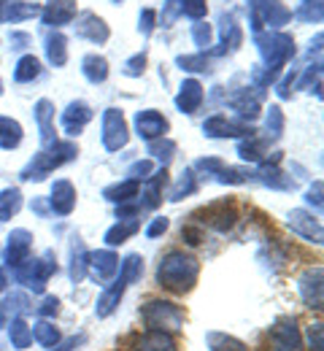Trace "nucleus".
<instances>
[{
  "label": "nucleus",
  "instance_id": "ea45409f",
  "mask_svg": "<svg viewBox=\"0 0 324 351\" xmlns=\"http://www.w3.org/2000/svg\"><path fill=\"white\" fill-rule=\"evenodd\" d=\"M182 14L203 16L205 14V0H182Z\"/></svg>",
  "mask_w": 324,
  "mask_h": 351
},
{
  "label": "nucleus",
  "instance_id": "f3484780",
  "mask_svg": "<svg viewBox=\"0 0 324 351\" xmlns=\"http://www.w3.org/2000/svg\"><path fill=\"white\" fill-rule=\"evenodd\" d=\"M125 289H127V284L122 281V278H116L108 289H103V295L97 298V306H95V313L100 316V319H105V316H111L116 306H119V300H122V295H125Z\"/></svg>",
  "mask_w": 324,
  "mask_h": 351
},
{
  "label": "nucleus",
  "instance_id": "e433bc0d",
  "mask_svg": "<svg viewBox=\"0 0 324 351\" xmlns=\"http://www.w3.org/2000/svg\"><path fill=\"white\" fill-rule=\"evenodd\" d=\"M84 276H87V252L82 243H76L73 260H71V278H73V284H79Z\"/></svg>",
  "mask_w": 324,
  "mask_h": 351
},
{
  "label": "nucleus",
  "instance_id": "f03ea898",
  "mask_svg": "<svg viewBox=\"0 0 324 351\" xmlns=\"http://www.w3.org/2000/svg\"><path fill=\"white\" fill-rule=\"evenodd\" d=\"M76 154H79V149H76L73 143H68V141H57L54 146H49V152H41V154L22 171V178H25V181H41V178L51 173L54 168L71 162Z\"/></svg>",
  "mask_w": 324,
  "mask_h": 351
},
{
  "label": "nucleus",
  "instance_id": "37998d69",
  "mask_svg": "<svg viewBox=\"0 0 324 351\" xmlns=\"http://www.w3.org/2000/svg\"><path fill=\"white\" fill-rule=\"evenodd\" d=\"M192 36H195L197 46H208V41H211V27L208 25H195L192 27Z\"/></svg>",
  "mask_w": 324,
  "mask_h": 351
},
{
  "label": "nucleus",
  "instance_id": "6e6552de",
  "mask_svg": "<svg viewBox=\"0 0 324 351\" xmlns=\"http://www.w3.org/2000/svg\"><path fill=\"white\" fill-rule=\"evenodd\" d=\"M303 303L314 311H322V267H308L297 281Z\"/></svg>",
  "mask_w": 324,
  "mask_h": 351
},
{
  "label": "nucleus",
  "instance_id": "5701e85b",
  "mask_svg": "<svg viewBox=\"0 0 324 351\" xmlns=\"http://www.w3.org/2000/svg\"><path fill=\"white\" fill-rule=\"evenodd\" d=\"M238 154H240L243 160H249V162H260V160L268 154V141H265V138H257V135L251 132L246 141L238 143Z\"/></svg>",
  "mask_w": 324,
  "mask_h": 351
},
{
  "label": "nucleus",
  "instance_id": "09e8293b",
  "mask_svg": "<svg viewBox=\"0 0 324 351\" xmlns=\"http://www.w3.org/2000/svg\"><path fill=\"white\" fill-rule=\"evenodd\" d=\"M308 203H314L316 208H322V181H316V186L308 192V197H306Z\"/></svg>",
  "mask_w": 324,
  "mask_h": 351
},
{
  "label": "nucleus",
  "instance_id": "c9c22d12",
  "mask_svg": "<svg viewBox=\"0 0 324 351\" xmlns=\"http://www.w3.org/2000/svg\"><path fill=\"white\" fill-rule=\"evenodd\" d=\"M47 54H49V62L51 65H65V60H68V49H65V38L62 36H54V38H49L47 41Z\"/></svg>",
  "mask_w": 324,
  "mask_h": 351
},
{
  "label": "nucleus",
  "instance_id": "b1692460",
  "mask_svg": "<svg viewBox=\"0 0 324 351\" xmlns=\"http://www.w3.org/2000/svg\"><path fill=\"white\" fill-rule=\"evenodd\" d=\"M138 230H140L138 219H119V224H114V227L105 232V243H108V246H119V243H125L130 235H136Z\"/></svg>",
  "mask_w": 324,
  "mask_h": 351
},
{
  "label": "nucleus",
  "instance_id": "393cba45",
  "mask_svg": "<svg viewBox=\"0 0 324 351\" xmlns=\"http://www.w3.org/2000/svg\"><path fill=\"white\" fill-rule=\"evenodd\" d=\"M22 141V128L11 117H0V149H16Z\"/></svg>",
  "mask_w": 324,
  "mask_h": 351
},
{
  "label": "nucleus",
  "instance_id": "a211bd4d",
  "mask_svg": "<svg viewBox=\"0 0 324 351\" xmlns=\"http://www.w3.org/2000/svg\"><path fill=\"white\" fill-rule=\"evenodd\" d=\"M36 119H38V128H41V143L44 146H54L57 143V132H54V125H51V119H54V106L49 103V100H38L36 103Z\"/></svg>",
  "mask_w": 324,
  "mask_h": 351
},
{
  "label": "nucleus",
  "instance_id": "6ab92c4d",
  "mask_svg": "<svg viewBox=\"0 0 324 351\" xmlns=\"http://www.w3.org/2000/svg\"><path fill=\"white\" fill-rule=\"evenodd\" d=\"M200 103H203V87H200L195 79L184 82L179 97H176V106H179L184 114H195V111L200 108Z\"/></svg>",
  "mask_w": 324,
  "mask_h": 351
},
{
  "label": "nucleus",
  "instance_id": "423d86ee",
  "mask_svg": "<svg viewBox=\"0 0 324 351\" xmlns=\"http://www.w3.org/2000/svg\"><path fill=\"white\" fill-rule=\"evenodd\" d=\"M125 143H127V125H125V117H122V111L108 108V111L103 114V146H105L108 152H119Z\"/></svg>",
  "mask_w": 324,
  "mask_h": 351
},
{
  "label": "nucleus",
  "instance_id": "a878e982",
  "mask_svg": "<svg viewBox=\"0 0 324 351\" xmlns=\"http://www.w3.org/2000/svg\"><path fill=\"white\" fill-rule=\"evenodd\" d=\"M30 330H33V341H38V343L47 346V349H51L54 343H60V330H57L51 322H47V319L36 322Z\"/></svg>",
  "mask_w": 324,
  "mask_h": 351
},
{
  "label": "nucleus",
  "instance_id": "0eeeda50",
  "mask_svg": "<svg viewBox=\"0 0 324 351\" xmlns=\"http://www.w3.org/2000/svg\"><path fill=\"white\" fill-rule=\"evenodd\" d=\"M87 270H90V276H92L97 284L105 287L119 273V257L114 252H108V249L92 252V254H87Z\"/></svg>",
  "mask_w": 324,
  "mask_h": 351
},
{
  "label": "nucleus",
  "instance_id": "4468645a",
  "mask_svg": "<svg viewBox=\"0 0 324 351\" xmlns=\"http://www.w3.org/2000/svg\"><path fill=\"white\" fill-rule=\"evenodd\" d=\"M73 206H76V189H73V184L65 181V178L54 181V186H51V211L68 217L73 211Z\"/></svg>",
  "mask_w": 324,
  "mask_h": 351
},
{
  "label": "nucleus",
  "instance_id": "4be33fe9",
  "mask_svg": "<svg viewBox=\"0 0 324 351\" xmlns=\"http://www.w3.org/2000/svg\"><path fill=\"white\" fill-rule=\"evenodd\" d=\"M79 36H84V38H90V41H97V44H103L105 38H108V27L103 25V19H97L95 14H82V25H79Z\"/></svg>",
  "mask_w": 324,
  "mask_h": 351
},
{
  "label": "nucleus",
  "instance_id": "473e14b6",
  "mask_svg": "<svg viewBox=\"0 0 324 351\" xmlns=\"http://www.w3.org/2000/svg\"><path fill=\"white\" fill-rule=\"evenodd\" d=\"M41 76V62L36 60V57H22L19 62H16V71H14V79L16 82H33V79H38Z\"/></svg>",
  "mask_w": 324,
  "mask_h": 351
},
{
  "label": "nucleus",
  "instance_id": "c85d7f7f",
  "mask_svg": "<svg viewBox=\"0 0 324 351\" xmlns=\"http://www.w3.org/2000/svg\"><path fill=\"white\" fill-rule=\"evenodd\" d=\"M140 189L138 181H133V178H127V181H122V184H114V186H108L103 195L108 197V200H114V203H125V200H130V197H136Z\"/></svg>",
  "mask_w": 324,
  "mask_h": 351
},
{
  "label": "nucleus",
  "instance_id": "20e7f679",
  "mask_svg": "<svg viewBox=\"0 0 324 351\" xmlns=\"http://www.w3.org/2000/svg\"><path fill=\"white\" fill-rule=\"evenodd\" d=\"M51 273H57V263L51 254H44V260H25L22 265L14 267V278L19 284H25L27 289L33 292H44L47 289V281L51 278Z\"/></svg>",
  "mask_w": 324,
  "mask_h": 351
},
{
  "label": "nucleus",
  "instance_id": "7ed1b4c3",
  "mask_svg": "<svg viewBox=\"0 0 324 351\" xmlns=\"http://www.w3.org/2000/svg\"><path fill=\"white\" fill-rule=\"evenodd\" d=\"M140 319L149 330H165V332H176L184 324V311L176 303L168 300H151L140 308Z\"/></svg>",
  "mask_w": 324,
  "mask_h": 351
},
{
  "label": "nucleus",
  "instance_id": "cd10ccee",
  "mask_svg": "<svg viewBox=\"0 0 324 351\" xmlns=\"http://www.w3.org/2000/svg\"><path fill=\"white\" fill-rule=\"evenodd\" d=\"M230 106L240 117H249V119H254V117L260 114V97H257V95H249V89L240 92L238 97H232Z\"/></svg>",
  "mask_w": 324,
  "mask_h": 351
},
{
  "label": "nucleus",
  "instance_id": "412c9836",
  "mask_svg": "<svg viewBox=\"0 0 324 351\" xmlns=\"http://www.w3.org/2000/svg\"><path fill=\"white\" fill-rule=\"evenodd\" d=\"M8 341L14 349H27L33 343V330L22 316H14L8 324Z\"/></svg>",
  "mask_w": 324,
  "mask_h": 351
},
{
  "label": "nucleus",
  "instance_id": "c03bdc74",
  "mask_svg": "<svg viewBox=\"0 0 324 351\" xmlns=\"http://www.w3.org/2000/svg\"><path fill=\"white\" fill-rule=\"evenodd\" d=\"M143 65H146V54H138V57H133V60L125 65V73H127V76H140V73H143Z\"/></svg>",
  "mask_w": 324,
  "mask_h": 351
},
{
  "label": "nucleus",
  "instance_id": "58836bf2",
  "mask_svg": "<svg viewBox=\"0 0 324 351\" xmlns=\"http://www.w3.org/2000/svg\"><path fill=\"white\" fill-rule=\"evenodd\" d=\"M281 130H284V117H281V111L273 106V108H271V114H268V132H271L273 138H278Z\"/></svg>",
  "mask_w": 324,
  "mask_h": 351
},
{
  "label": "nucleus",
  "instance_id": "aec40b11",
  "mask_svg": "<svg viewBox=\"0 0 324 351\" xmlns=\"http://www.w3.org/2000/svg\"><path fill=\"white\" fill-rule=\"evenodd\" d=\"M38 11H41L38 5L19 3V0H3L0 3V19H5V22H22L27 16H36Z\"/></svg>",
  "mask_w": 324,
  "mask_h": 351
},
{
  "label": "nucleus",
  "instance_id": "72a5a7b5",
  "mask_svg": "<svg viewBox=\"0 0 324 351\" xmlns=\"http://www.w3.org/2000/svg\"><path fill=\"white\" fill-rule=\"evenodd\" d=\"M260 176H262V181H265L268 186H273V189H292V186H295V178L286 173H281L276 165H273V168L265 165V168L260 171Z\"/></svg>",
  "mask_w": 324,
  "mask_h": 351
},
{
  "label": "nucleus",
  "instance_id": "f257e3e1",
  "mask_svg": "<svg viewBox=\"0 0 324 351\" xmlns=\"http://www.w3.org/2000/svg\"><path fill=\"white\" fill-rule=\"evenodd\" d=\"M197 273H200V265L195 257H189L184 252H171L157 267V281H160V287L184 295L195 287Z\"/></svg>",
  "mask_w": 324,
  "mask_h": 351
},
{
  "label": "nucleus",
  "instance_id": "2eb2a0df",
  "mask_svg": "<svg viewBox=\"0 0 324 351\" xmlns=\"http://www.w3.org/2000/svg\"><path fill=\"white\" fill-rule=\"evenodd\" d=\"M76 14V0H49V5L44 8V22L49 27H60L68 25Z\"/></svg>",
  "mask_w": 324,
  "mask_h": 351
},
{
  "label": "nucleus",
  "instance_id": "ddd939ff",
  "mask_svg": "<svg viewBox=\"0 0 324 351\" xmlns=\"http://www.w3.org/2000/svg\"><path fill=\"white\" fill-rule=\"evenodd\" d=\"M62 130L68 135H79L90 122H92V108L87 103H71L65 111H62Z\"/></svg>",
  "mask_w": 324,
  "mask_h": 351
},
{
  "label": "nucleus",
  "instance_id": "9b49d317",
  "mask_svg": "<svg viewBox=\"0 0 324 351\" xmlns=\"http://www.w3.org/2000/svg\"><path fill=\"white\" fill-rule=\"evenodd\" d=\"M30 249H33V235L27 230H14L8 238V246H5V265L8 267L22 265L30 257Z\"/></svg>",
  "mask_w": 324,
  "mask_h": 351
},
{
  "label": "nucleus",
  "instance_id": "bb28decb",
  "mask_svg": "<svg viewBox=\"0 0 324 351\" xmlns=\"http://www.w3.org/2000/svg\"><path fill=\"white\" fill-rule=\"evenodd\" d=\"M84 68V76L92 82V84H100V82H105V76H108V62L103 60V57H97V54H90V57H84V62H82Z\"/></svg>",
  "mask_w": 324,
  "mask_h": 351
},
{
  "label": "nucleus",
  "instance_id": "f8f14e48",
  "mask_svg": "<svg viewBox=\"0 0 324 351\" xmlns=\"http://www.w3.org/2000/svg\"><path fill=\"white\" fill-rule=\"evenodd\" d=\"M289 227L292 232H297L300 238L311 241V243H322V221L308 211H292L289 214Z\"/></svg>",
  "mask_w": 324,
  "mask_h": 351
},
{
  "label": "nucleus",
  "instance_id": "a19ab883",
  "mask_svg": "<svg viewBox=\"0 0 324 351\" xmlns=\"http://www.w3.org/2000/svg\"><path fill=\"white\" fill-rule=\"evenodd\" d=\"M149 173H151V162H149V160H140V162H136V165H133V168H130V178H133V181H143V178H149Z\"/></svg>",
  "mask_w": 324,
  "mask_h": 351
},
{
  "label": "nucleus",
  "instance_id": "9d476101",
  "mask_svg": "<svg viewBox=\"0 0 324 351\" xmlns=\"http://www.w3.org/2000/svg\"><path fill=\"white\" fill-rule=\"evenodd\" d=\"M203 130L205 135H211V138H238V135H251V128L246 125V122H235V119H227L225 114H216V117H211L205 125H203Z\"/></svg>",
  "mask_w": 324,
  "mask_h": 351
},
{
  "label": "nucleus",
  "instance_id": "8fccbe9b",
  "mask_svg": "<svg viewBox=\"0 0 324 351\" xmlns=\"http://www.w3.org/2000/svg\"><path fill=\"white\" fill-rule=\"evenodd\" d=\"M5 287H8V276H5V270L0 267V292H3Z\"/></svg>",
  "mask_w": 324,
  "mask_h": 351
},
{
  "label": "nucleus",
  "instance_id": "a18cd8bd",
  "mask_svg": "<svg viewBox=\"0 0 324 351\" xmlns=\"http://www.w3.org/2000/svg\"><path fill=\"white\" fill-rule=\"evenodd\" d=\"M308 343H311V351H322V324L308 327Z\"/></svg>",
  "mask_w": 324,
  "mask_h": 351
},
{
  "label": "nucleus",
  "instance_id": "2f4dec72",
  "mask_svg": "<svg viewBox=\"0 0 324 351\" xmlns=\"http://www.w3.org/2000/svg\"><path fill=\"white\" fill-rule=\"evenodd\" d=\"M205 341H208L211 351H249L240 341H238V338L225 335V332H208V335H205Z\"/></svg>",
  "mask_w": 324,
  "mask_h": 351
},
{
  "label": "nucleus",
  "instance_id": "dca6fc26",
  "mask_svg": "<svg viewBox=\"0 0 324 351\" xmlns=\"http://www.w3.org/2000/svg\"><path fill=\"white\" fill-rule=\"evenodd\" d=\"M138 351H176V338L165 330H146L136 343Z\"/></svg>",
  "mask_w": 324,
  "mask_h": 351
},
{
  "label": "nucleus",
  "instance_id": "f704fd0d",
  "mask_svg": "<svg viewBox=\"0 0 324 351\" xmlns=\"http://www.w3.org/2000/svg\"><path fill=\"white\" fill-rule=\"evenodd\" d=\"M197 189V178L192 171H184V173L179 176V181H176V186L171 189V200H182L186 195H192Z\"/></svg>",
  "mask_w": 324,
  "mask_h": 351
},
{
  "label": "nucleus",
  "instance_id": "de8ad7c7",
  "mask_svg": "<svg viewBox=\"0 0 324 351\" xmlns=\"http://www.w3.org/2000/svg\"><path fill=\"white\" fill-rule=\"evenodd\" d=\"M36 311H38V316H44V319H47V316H54V313L60 311V300H57V298H47Z\"/></svg>",
  "mask_w": 324,
  "mask_h": 351
},
{
  "label": "nucleus",
  "instance_id": "4c0bfd02",
  "mask_svg": "<svg viewBox=\"0 0 324 351\" xmlns=\"http://www.w3.org/2000/svg\"><path fill=\"white\" fill-rule=\"evenodd\" d=\"M171 152H176V143L173 141H162V143H154V141H149V154H154L157 160H162V162H168L173 154Z\"/></svg>",
  "mask_w": 324,
  "mask_h": 351
},
{
  "label": "nucleus",
  "instance_id": "49530a36",
  "mask_svg": "<svg viewBox=\"0 0 324 351\" xmlns=\"http://www.w3.org/2000/svg\"><path fill=\"white\" fill-rule=\"evenodd\" d=\"M165 230H168V219H165V217H157V219L146 227V238H157V235H162Z\"/></svg>",
  "mask_w": 324,
  "mask_h": 351
},
{
  "label": "nucleus",
  "instance_id": "39448f33",
  "mask_svg": "<svg viewBox=\"0 0 324 351\" xmlns=\"http://www.w3.org/2000/svg\"><path fill=\"white\" fill-rule=\"evenodd\" d=\"M268 335H271V343H273V349L276 351H300L303 349V335H300L295 319H289V316L278 319L276 324L271 327Z\"/></svg>",
  "mask_w": 324,
  "mask_h": 351
},
{
  "label": "nucleus",
  "instance_id": "c756f323",
  "mask_svg": "<svg viewBox=\"0 0 324 351\" xmlns=\"http://www.w3.org/2000/svg\"><path fill=\"white\" fill-rule=\"evenodd\" d=\"M19 208H22V192L19 189L0 192V221H8Z\"/></svg>",
  "mask_w": 324,
  "mask_h": 351
},
{
  "label": "nucleus",
  "instance_id": "79ce46f5",
  "mask_svg": "<svg viewBox=\"0 0 324 351\" xmlns=\"http://www.w3.org/2000/svg\"><path fill=\"white\" fill-rule=\"evenodd\" d=\"M82 343H87V335H84V332L71 335V338H68V341H62V343H54V346H57L54 351H76Z\"/></svg>",
  "mask_w": 324,
  "mask_h": 351
},
{
  "label": "nucleus",
  "instance_id": "1a4fd4ad",
  "mask_svg": "<svg viewBox=\"0 0 324 351\" xmlns=\"http://www.w3.org/2000/svg\"><path fill=\"white\" fill-rule=\"evenodd\" d=\"M136 130L143 141H154V138H165L168 132V119L154 111V108H146V111H138L136 114Z\"/></svg>",
  "mask_w": 324,
  "mask_h": 351
},
{
  "label": "nucleus",
  "instance_id": "7c9ffc66",
  "mask_svg": "<svg viewBox=\"0 0 324 351\" xmlns=\"http://www.w3.org/2000/svg\"><path fill=\"white\" fill-rule=\"evenodd\" d=\"M119 278H122L127 287L136 284V281H140V278H143V257L130 254L125 263L119 265Z\"/></svg>",
  "mask_w": 324,
  "mask_h": 351
}]
</instances>
